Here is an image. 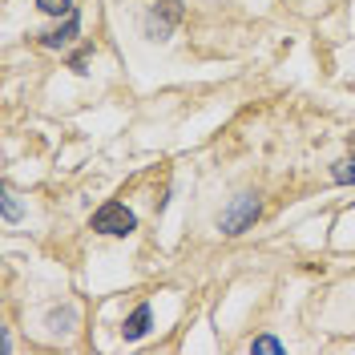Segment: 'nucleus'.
<instances>
[{
    "label": "nucleus",
    "mask_w": 355,
    "mask_h": 355,
    "mask_svg": "<svg viewBox=\"0 0 355 355\" xmlns=\"http://www.w3.org/2000/svg\"><path fill=\"white\" fill-rule=\"evenodd\" d=\"M0 210H4V222L21 218V206H17V198H12V190H4V194H0Z\"/></svg>",
    "instance_id": "obj_9"
},
{
    "label": "nucleus",
    "mask_w": 355,
    "mask_h": 355,
    "mask_svg": "<svg viewBox=\"0 0 355 355\" xmlns=\"http://www.w3.org/2000/svg\"><path fill=\"white\" fill-rule=\"evenodd\" d=\"M37 8L49 17H61V12H73V0H37Z\"/></svg>",
    "instance_id": "obj_8"
},
{
    "label": "nucleus",
    "mask_w": 355,
    "mask_h": 355,
    "mask_svg": "<svg viewBox=\"0 0 355 355\" xmlns=\"http://www.w3.org/2000/svg\"><path fill=\"white\" fill-rule=\"evenodd\" d=\"M259 210H263V206H259V198H254V194H239V198L222 210V218H218L222 234H243L246 226L259 218Z\"/></svg>",
    "instance_id": "obj_2"
},
{
    "label": "nucleus",
    "mask_w": 355,
    "mask_h": 355,
    "mask_svg": "<svg viewBox=\"0 0 355 355\" xmlns=\"http://www.w3.org/2000/svg\"><path fill=\"white\" fill-rule=\"evenodd\" d=\"M146 331H150V303H137V307H133V315L125 319L121 335H125V343H137Z\"/></svg>",
    "instance_id": "obj_4"
},
{
    "label": "nucleus",
    "mask_w": 355,
    "mask_h": 355,
    "mask_svg": "<svg viewBox=\"0 0 355 355\" xmlns=\"http://www.w3.org/2000/svg\"><path fill=\"white\" fill-rule=\"evenodd\" d=\"M178 21H182V0H157L154 12H150V21H146V28H150L154 41H166V37L174 33Z\"/></svg>",
    "instance_id": "obj_3"
},
{
    "label": "nucleus",
    "mask_w": 355,
    "mask_h": 355,
    "mask_svg": "<svg viewBox=\"0 0 355 355\" xmlns=\"http://www.w3.org/2000/svg\"><path fill=\"white\" fill-rule=\"evenodd\" d=\"M250 352H263V355H283V343H279L275 335H259V339L250 343Z\"/></svg>",
    "instance_id": "obj_7"
},
{
    "label": "nucleus",
    "mask_w": 355,
    "mask_h": 355,
    "mask_svg": "<svg viewBox=\"0 0 355 355\" xmlns=\"http://www.w3.org/2000/svg\"><path fill=\"white\" fill-rule=\"evenodd\" d=\"M93 230L97 234H113V239H125L137 230V218H133V210H125L121 202H105L97 214H93Z\"/></svg>",
    "instance_id": "obj_1"
},
{
    "label": "nucleus",
    "mask_w": 355,
    "mask_h": 355,
    "mask_svg": "<svg viewBox=\"0 0 355 355\" xmlns=\"http://www.w3.org/2000/svg\"><path fill=\"white\" fill-rule=\"evenodd\" d=\"M73 319H77V311H73V307H65V311H53V315H49V327H53V331H65L61 323H73Z\"/></svg>",
    "instance_id": "obj_10"
},
{
    "label": "nucleus",
    "mask_w": 355,
    "mask_h": 355,
    "mask_svg": "<svg viewBox=\"0 0 355 355\" xmlns=\"http://www.w3.org/2000/svg\"><path fill=\"white\" fill-rule=\"evenodd\" d=\"M77 33H81V17H77V12H69L65 28H57V33H44V49H61V44H69Z\"/></svg>",
    "instance_id": "obj_5"
},
{
    "label": "nucleus",
    "mask_w": 355,
    "mask_h": 355,
    "mask_svg": "<svg viewBox=\"0 0 355 355\" xmlns=\"http://www.w3.org/2000/svg\"><path fill=\"white\" fill-rule=\"evenodd\" d=\"M331 178H335V182H343V186H355V154L343 157V162H335Z\"/></svg>",
    "instance_id": "obj_6"
}]
</instances>
